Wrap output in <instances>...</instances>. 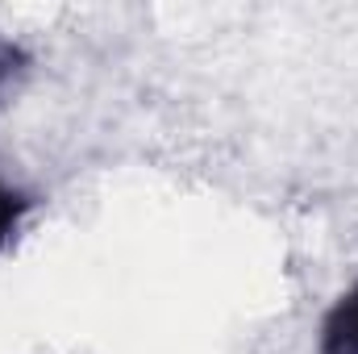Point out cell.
Here are the masks:
<instances>
[{
    "instance_id": "7a4b0ae2",
    "label": "cell",
    "mask_w": 358,
    "mask_h": 354,
    "mask_svg": "<svg viewBox=\"0 0 358 354\" xmlns=\"http://www.w3.org/2000/svg\"><path fill=\"white\" fill-rule=\"evenodd\" d=\"M21 213H25V196H17V192H8L4 183H0V246L13 238V229H17V221H21Z\"/></svg>"
},
{
    "instance_id": "3957f363",
    "label": "cell",
    "mask_w": 358,
    "mask_h": 354,
    "mask_svg": "<svg viewBox=\"0 0 358 354\" xmlns=\"http://www.w3.org/2000/svg\"><path fill=\"white\" fill-rule=\"evenodd\" d=\"M21 71H25V50H21L17 42H4V38H0V92L8 88Z\"/></svg>"
},
{
    "instance_id": "6da1fadb",
    "label": "cell",
    "mask_w": 358,
    "mask_h": 354,
    "mask_svg": "<svg viewBox=\"0 0 358 354\" xmlns=\"http://www.w3.org/2000/svg\"><path fill=\"white\" fill-rule=\"evenodd\" d=\"M321 354H358V283L329 309L321 325Z\"/></svg>"
}]
</instances>
